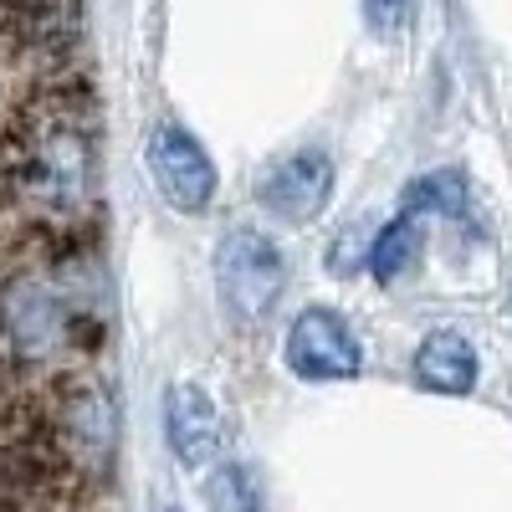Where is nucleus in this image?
I'll return each instance as SVG.
<instances>
[{
    "label": "nucleus",
    "instance_id": "nucleus-1",
    "mask_svg": "<svg viewBox=\"0 0 512 512\" xmlns=\"http://www.w3.org/2000/svg\"><path fill=\"white\" fill-rule=\"evenodd\" d=\"M103 210L98 113L88 88L47 82L0 123V241L67 262Z\"/></svg>",
    "mask_w": 512,
    "mask_h": 512
},
{
    "label": "nucleus",
    "instance_id": "nucleus-2",
    "mask_svg": "<svg viewBox=\"0 0 512 512\" xmlns=\"http://www.w3.org/2000/svg\"><path fill=\"white\" fill-rule=\"evenodd\" d=\"M216 282H221V303L241 318V323H256L267 318L272 303L282 297V282H287V267H282V251L277 241H267L262 231H231L221 246H216Z\"/></svg>",
    "mask_w": 512,
    "mask_h": 512
},
{
    "label": "nucleus",
    "instance_id": "nucleus-3",
    "mask_svg": "<svg viewBox=\"0 0 512 512\" xmlns=\"http://www.w3.org/2000/svg\"><path fill=\"white\" fill-rule=\"evenodd\" d=\"M149 169H154V185L159 195L185 210V216H195V210H205L210 200H216V164H210V154L185 134V128L164 123L154 128L149 139Z\"/></svg>",
    "mask_w": 512,
    "mask_h": 512
},
{
    "label": "nucleus",
    "instance_id": "nucleus-4",
    "mask_svg": "<svg viewBox=\"0 0 512 512\" xmlns=\"http://www.w3.org/2000/svg\"><path fill=\"white\" fill-rule=\"evenodd\" d=\"M287 369L297 379H354L359 374V338L349 333V323L338 313L308 308L287 328Z\"/></svg>",
    "mask_w": 512,
    "mask_h": 512
},
{
    "label": "nucleus",
    "instance_id": "nucleus-5",
    "mask_svg": "<svg viewBox=\"0 0 512 512\" xmlns=\"http://www.w3.org/2000/svg\"><path fill=\"white\" fill-rule=\"evenodd\" d=\"M256 195H262V205L272 210V216L308 221L333 195V159L323 149H297V154H287L282 164L267 169L262 185H256Z\"/></svg>",
    "mask_w": 512,
    "mask_h": 512
},
{
    "label": "nucleus",
    "instance_id": "nucleus-6",
    "mask_svg": "<svg viewBox=\"0 0 512 512\" xmlns=\"http://www.w3.org/2000/svg\"><path fill=\"white\" fill-rule=\"evenodd\" d=\"M164 431H169V446L185 466H205L221 446V420H216V405H210L195 384H175L164 395Z\"/></svg>",
    "mask_w": 512,
    "mask_h": 512
},
{
    "label": "nucleus",
    "instance_id": "nucleus-7",
    "mask_svg": "<svg viewBox=\"0 0 512 512\" xmlns=\"http://www.w3.org/2000/svg\"><path fill=\"white\" fill-rule=\"evenodd\" d=\"M77 26V0H0V31L21 52H62Z\"/></svg>",
    "mask_w": 512,
    "mask_h": 512
},
{
    "label": "nucleus",
    "instance_id": "nucleus-8",
    "mask_svg": "<svg viewBox=\"0 0 512 512\" xmlns=\"http://www.w3.org/2000/svg\"><path fill=\"white\" fill-rule=\"evenodd\" d=\"M415 379L436 395H472L477 384V354L461 333H431L415 349Z\"/></svg>",
    "mask_w": 512,
    "mask_h": 512
},
{
    "label": "nucleus",
    "instance_id": "nucleus-9",
    "mask_svg": "<svg viewBox=\"0 0 512 512\" xmlns=\"http://www.w3.org/2000/svg\"><path fill=\"white\" fill-rule=\"evenodd\" d=\"M415 256H420V226H415V216L400 210V216L390 226H379V236L369 241V272L379 282H395Z\"/></svg>",
    "mask_w": 512,
    "mask_h": 512
},
{
    "label": "nucleus",
    "instance_id": "nucleus-10",
    "mask_svg": "<svg viewBox=\"0 0 512 512\" xmlns=\"http://www.w3.org/2000/svg\"><path fill=\"white\" fill-rule=\"evenodd\" d=\"M420 210L461 221V216H466V180L456 175V169H436V175L410 180V190H405V216H420Z\"/></svg>",
    "mask_w": 512,
    "mask_h": 512
},
{
    "label": "nucleus",
    "instance_id": "nucleus-11",
    "mask_svg": "<svg viewBox=\"0 0 512 512\" xmlns=\"http://www.w3.org/2000/svg\"><path fill=\"white\" fill-rule=\"evenodd\" d=\"M205 502L210 512H267V497L256 487V477L246 466H216V477L205 482Z\"/></svg>",
    "mask_w": 512,
    "mask_h": 512
},
{
    "label": "nucleus",
    "instance_id": "nucleus-12",
    "mask_svg": "<svg viewBox=\"0 0 512 512\" xmlns=\"http://www.w3.org/2000/svg\"><path fill=\"white\" fill-rule=\"evenodd\" d=\"M405 16H410V0H369V21H374L379 31L400 26Z\"/></svg>",
    "mask_w": 512,
    "mask_h": 512
},
{
    "label": "nucleus",
    "instance_id": "nucleus-13",
    "mask_svg": "<svg viewBox=\"0 0 512 512\" xmlns=\"http://www.w3.org/2000/svg\"><path fill=\"white\" fill-rule=\"evenodd\" d=\"M77 512H113V507H108V502L98 497V502H88V507H77Z\"/></svg>",
    "mask_w": 512,
    "mask_h": 512
},
{
    "label": "nucleus",
    "instance_id": "nucleus-14",
    "mask_svg": "<svg viewBox=\"0 0 512 512\" xmlns=\"http://www.w3.org/2000/svg\"><path fill=\"white\" fill-rule=\"evenodd\" d=\"M502 323L512 328V292H507V308H502Z\"/></svg>",
    "mask_w": 512,
    "mask_h": 512
}]
</instances>
